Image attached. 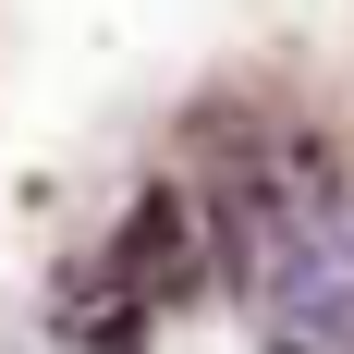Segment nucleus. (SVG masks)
<instances>
[{"label": "nucleus", "instance_id": "f257e3e1", "mask_svg": "<svg viewBox=\"0 0 354 354\" xmlns=\"http://www.w3.org/2000/svg\"><path fill=\"white\" fill-rule=\"evenodd\" d=\"M257 318H269V354H342L354 342V196L318 208L293 245H269L245 269Z\"/></svg>", "mask_w": 354, "mask_h": 354}, {"label": "nucleus", "instance_id": "f03ea898", "mask_svg": "<svg viewBox=\"0 0 354 354\" xmlns=\"http://www.w3.org/2000/svg\"><path fill=\"white\" fill-rule=\"evenodd\" d=\"M208 269H220V220H208V196L147 183L135 208H122V232H110V281H122V293H196Z\"/></svg>", "mask_w": 354, "mask_h": 354}]
</instances>
